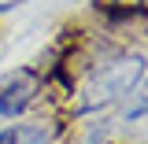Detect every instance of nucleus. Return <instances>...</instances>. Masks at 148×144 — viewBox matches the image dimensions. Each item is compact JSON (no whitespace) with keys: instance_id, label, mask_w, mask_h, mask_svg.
Returning a JSON list of instances; mask_svg holds the SVG:
<instances>
[{"instance_id":"f257e3e1","label":"nucleus","mask_w":148,"mask_h":144,"mask_svg":"<svg viewBox=\"0 0 148 144\" xmlns=\"http://www.w3.org/2000/svg\"><path fill=\"white\" fill-rule=\"evenodd\" d=\"M145 70H148L145 55H115L108 63L92 67L89 81H85V104H82V111H96V107H108L115 100L130 96L141 85Z\"/></svg>"},{"instance_id":"f03ea898","label":"nucleus","mask_w":148,"mask_h":144,"mask_svg":"<svg viewBox=\"0 0 148 144\" xmlns=\"http://www.w3.org/2000/svg\"><path fill=\"white\" fill-rule=\"evenodd\" d=\"M41 89H45V78H41L37 67H15L0 81V115L4 118H18L41 96Z\"/></svg>"},{"instance_id":"7ed1b4c3","label":"nucleus","mask_w":148,"mask_h":144,"mask_svg":"<svg viewBox=\"0 0 148 144\" xmlns=\"http://www.w3.org/2000/svg\"><path fill=\"white\" fill-rule=\"evenodd\" d=\"M63 129H67V122H59V118H41V122H30V126H18V133H22V144H56L59 137H63Z\"/></svg>"},{"instance_id":"20e7f679","label":"nucleus","mask_w":148,"mask_h":144,"mask_svg":"<svg viewBox=\"0 0 148 144\" xmlns=\"http://www.w3.org/2000/svg\"><path fill=\"white\" fill-rule=\"evenodd\" d=\"M145 115H148V92L137 100V104H130V107H126V122H137V118H145Z\"/></svg>"},{"instance_id":"39448f33","label":"nucleus","mask_w":148,"mask_h":144,"mask_svg":"<svg viewBox=\"0 0 148 144\" xmlns=\"http://www.w3.org/2000/svg\"><path fill=\"white\" fill-rule=\"evenodd\" d=\"M0 144H22L18 126H4V129H0Z\"/></svg>"}]
</instances>
